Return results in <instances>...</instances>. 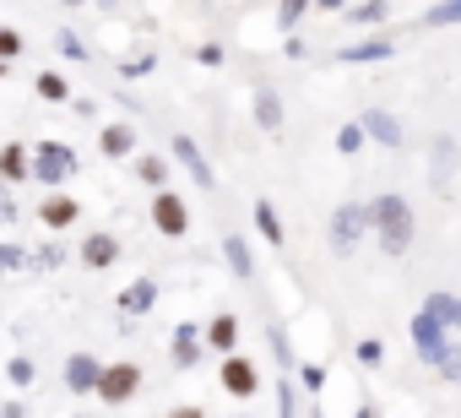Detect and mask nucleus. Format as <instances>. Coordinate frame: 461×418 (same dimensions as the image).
Wrapping results in <instances>:
<instances>
[{
    "label": "nucleus",
    "mask_w": 461,
    "mask_h": 418,
    "mask_svg": "<svg viewBox=\"0 0 461 418\" xmlns=\"http://www.w3.org/2000/svg\"><path fill=\"white\" fill-rule=\"evenodd\" d=\"M60 261H66V250H60V245H50V250L39 256V267H60Z\"/></svg>",
    "instance_id": "35"
},
{
    "label": "nucleus",
    "mask_w": 461,
    "mask_h": 418,
    "mask_svg": "<svg viewBox=\"0 0 461 418\" xmlns=\"http://www.w3.org/2000/svg\"><path fill=\"white\" fill-rule=\"evenodd\" d=\"M33 375H39V369H33V359H23V353L6 364V380H12V386H23V391L33 386Z\"/></svg>",
    "instance_id": "26"
},
{
    "label": "nucleus",
    "mask_w": 461,
    "mask_h": 418,
    "mask_svg": "<svg viewBox=\"0 0 461 418\" xmlns=\"http://www.w3.org/2000/svg\"><path fill=\"white\" fill-rule=\"evenodd\" d=\"M206 342H212L217 353H234V342H240V321H234V315H217V321L206 326Z\"/></svg>",
    "instance_id": "16"
},
{
    "label": "nucleus",
    "mask_w": 461,
    "mask_h": 418,
    "mask_svg": "<svg viewBox=\"0 0 461 418\" xmlns=\"http://www.w3.org/2000/svg\"><path fill=\"white\" fill-rule=\"evenodd\" d=\"M412 342H418V359H423V364H439V359L450 353L445 326H439V321H429V315H418V321H412Z\"/></svg>",
    "instance_id": "6"
},
{
    "label": "nucleus",
    "mask_w": 461,
    "mask_h": 418,
    "mask_svg": "<svg viewBox=\"0 0 461 418\" xmlns=\"http://www.w3.org/2000/svg\"><path fill=\"white\" fill-rule=\"evenodd\" d=\"M39 218H44V229H55V234H60V229H71V223L82 218V206H77L71 195H60V190H50V195L39 201Z\"/></svg>",
    "instance_id": "8"
},
{
    "label": "nucleus",
    "mask_w": 461,
    "mask_h": 418,
    "mask_svg": "<svg viewBox=\"0 0 461 418\" xmlns=\"http://www.w3.org/2000/svg\"><path fill=\"white\" fill-rule=\"evenodd\" d=\"M195 359H201V332L185 321V326H174V364H179V369H190Z\"/></svg>",
    "instance_id": "15"
},
{
    "label": "nucleus",
    "mask_w": 461,
    "mask_h": 418,
    "mask_svg": "<svg viewBox=\"0 0 461 418\" xmlns=\"http://www.w3.org/2000/svg\"><path fill=\"white\" fill-rule=\"evenodd\" d=\"M152 229L168 234V240H179L190 229V213H185V201L174 190H158V201H152Z\"/></svg>",
    "instance_id": "5"
},
{
    "label": "nucleus",
    "mask_w": 461,
    "mask_h": 418,
    "mask_svg": "<svg viewBox=\"0 0 461 418\" xmlns=\"http://www.w3.org/2000/svg\"><path fill=\"white\" fill-rule=\"evenodd\" d=\"M222 250H228V267H234L240 277H250V272H256V267H250V250H245V240H234V234H228V240H222Z\"/></svg>",
    "instance_id": "23"
},
{
    "label": "nucleus",
    "mask_w": 461,
    "mask_h": 418,
    "mask_svg": "<svg viewBox=\"0 0 461 418\" xmlns=\"http://www.w3.org/2000/svg\"><path fill=\"white\" fill-rule=\"evenodd\" d=\"M369 223L380 229L385 256H402V250L412 245V213H407V201H402V195H380V201L369 206Z\"/></svg>",
    "instance_id": "1"
},
{
    "label": "nucleus",
    "mask_w": 461,
    "mask_h": 418,
    "mask_svg": "<svg viewBox=\"0 0 461 418\" xmlns=\"http://www.w3.org/2000/svg\"><path fill=\"white\" fill-rule=\"evenodd\" d=\"M256 223H261V234H267L272 245H283V223H277V206H272V201H256Z\"/></svg>",
    "instance_id": "22"
},
{
    "label": "nucleus",
    "mask_w": 461,
    "mask_h": 418,
    "mask_svg": "<svg viewBox=\"0 0 461 418\" xmlns=\"http://www.w3.org/2000/svg\"><path fill=\"white\" fill-rule=\"evenodd\" d=\"M98 147H104V158H131L136 131H131V125H104V131H98Z\"/></svg>",
    "instance_id": "14"
},
{
    "label": "nucleus",
    "mask_w": 461,
    "mask_h": 418,
    "mask_svg": "<svg viewBox=\"0 0 461 418\" xmlns=\"http://www.w3.org/2000/svg\"><path fill=\"white\" fill-rule=\"evenodd\" d=\"M77 256H82V267L104 272V267H114V261H120V240H114V234H87Z\"/></svg>",
    "instance_id": "10"
},
{
    "label": "nucleus",
    "mask_w": 461,
    "mask_h": 418,
    "mask_svg": "<svg viewBox=\"0 0 461 418\" xmlns=\"http://www.w3.org/2000/svg\"><path fill=\"white\" fill-rule=\"evenodd\" d=\"M364 131H369L375 141H385V147H396V141H402V125H396L385 109H369V114H364Z\"/></svg>",
    "instance_id": "17"
},
{
    "label": "nucleus",
    "mask_w": 461,
    "mask_h": 418,
    "mask_svg": "<svg viewBox=\"0 0 461 418\" xmlns=\"http://www.w3.org/2000/svg\"><path fill=\"white\" fill-rule=\"evenodd\" d=\"M98 375H104V364H98L93 353H71V359H66V391L87 396V391H98Z\"/></svg>",
    "instance_id": "7"
},
{
    "label": "nucleus",
    "mask_w": 461,
    "mask_h": 418,
    "mask_svg": "<svg viewBox=\"0 0 461 418\" xmlns=\"http://www.w3.org/2000/svg\"><path fill=\"white\" fill-rule=\"evenodd\" d=\"M0 77H6V66H0Z\"/></svg>",
    "instance_id": "37"
},
{
    "label": "nucleus",
    "mask_w": 461,
    "mask_h": 418,
    "mask_svg": "<svg viewBox=\"0 0 461 418\" xmlns=\"http://www.w3.org/2000/svg\"><path fill=\"white\" fill-rule=\"evenodd\" d=\"M55 44H60V55H71V60H82V55H87V50H82V39H77V33H60V39H55Z\"/></svg>",
    "instance_id": "31"
},
{
    "label": "nucleus",
    "mask_w": 461,
    "mask_h": 418,
    "mask_svg": "<svg viewBox=\"0 0 461 418\" xmlns=\"http://www.w3.org/2000/svg\"><path fill=\"white\" fill-rule=\"evenodd\" d=\"M450 174H456V141L439 136L434 141V179H450Z\"/></svg>",
    "instance_id": "21"
},
{
    "label": "nucleus",
    "mask_w": 461,
    "mask_h": 418,
    "mask_svg": "<svg viewBox=\"0 0 461 418\" xmlns=\"http://www.w3.org/2000/svg\"><path fill=\"white\" fill-rule=\"evenodd\" d=\"M174 158L195 174V185H206V190H212V168H206V158H201V147H195L190 136H174Z\"/></svg>",
    "instance_id": "13"
},
{
    "label": "nucleus",
    "mask_w": 461,
    "mask_h": 418,
    "mask_svg": "<svg viewBox=\"0 0 461 418\" xmlns=\"http://www.w3.org/2000/svg\"><path fill=\"white\" fill-rule=\"evenodd\" d=\"M385 17V6H353V23H380Z\"/></svg>",
    "instance_id": "34"
},
{
    "label": "nucleus",
    "mask_w": 461,
    "mask_h": 418,
    "mask_svg": "<svg viewBox=\"0 0 461 418\" xmlns=\"http://www.w3.org/2000/svg\"><path fill=\"white\" fill-rule=\"evenodd\" d=\"M256 120H261L267 131H277V125H283V98H277L272 87H261V93H256Z\"/></svg>",
    "instance_id": "20"
},
{
    "label": "nucleus",
    "mask_w": 461,
    "mask_h": 418,
    "mask_svg": "<svg viewBox=\"0 0 461 418\" xmlns=\"http://www.w3.org/2000/svg\"><path fill=\"white\" fill-rule=\"evenodd\" d=\"M222 391H234V396H256V364L250 359H228L222 364Z\"/></svg>",
    "instance_id": "11"
},
{
    "label": "nucleus",
    "mask_w": 461,
    "mask_h": 418,
    "mask_svg": "<svg viewBox=\"0 0 461 418\" xmlns=\"http://www.w3.org/2000/svg\"><path fill=\"white\" fill-rule=\"evenodd\" d=\"M17 218H23V213H17V201L6 195V185H0V223H17Z\"/></svg>",
    "instance_id": "33"
},
{
    "label": "nucleus",
    "mask_w": 461,
    "mask_h": 418,
    "mask_svg": "<svg viewBox=\"0 0 461 418\" xmlns=\"http://www.w3.org/2000/svg\"><path fill=\"white\" fill-rule=\"evenodd\" d=\"M423 315H429V321H439V326H461V299H450V294H429Z\"/></svg>",
    "instance_id": "18"
},
{
    "label": "nucleus",
    "mask_w": 461,
    "mask_h": 418,
    "mask_svg": "<svg viewBox=\"0 0 461 418\" xmlns=\"http://www.w3.org/2000/svg\"><path fill=\"white\" fill-rule=\"evenodd\" d=\"M23 179H33V152L23 141H6L0 147V185H23Z\"/></svg>",
    "instance_id": "9"
},
{
    "label": "nucleus",
    "mask_w": 461,
    "mask_h": 418,
    "mask_svg": "<svg viewBox=\"0 0 461 418\" xmlns=\"http://www.w3.org/2000/svg\"><path fill=\"white\" fill-rule=\"evenodd\" d=\"M358 141H364L358 125H342V131H337V147H342V152H358Z\"/></svg>",
    "instance_id": "30"
},
{
    "label": "nucleus",
    "mask_w": 461,
    "mask_h": 418,
    "mask_svg": "<svg viewBox=\"0 0 461 418\" xmlns=\"http://www.w3.org/2000/svg\"><path fill=\"white\" fill-rule=\"evenodd\" d=\"M17 55H23V33L17 28H0V66L17 60Z\"/></svg>",
    "instance_id": "28"
},
{
    "label": "nucleus",
    "mask_w": 461,
    "mask_h": 418,
    "mask_svg": "<svg viewBox=\"0 0 461 418\" xmlns=\"http://www.w3.org/2000/svg\"><path fill=\"white\" fill-rule=\"evenodd\" d=\"M391 55V39H375V44H353L342 50V60H385Z\"/></svg>",
    "instance_id": "24"
},
{
    "label": "nucleus",
    "mask_w": 461,
    "mask_h": 418,
    "mask_svg": "<svg viewBox=\"0 0 461 418\" xmlns=\"http://www.w3.org/2000/svg\"><path fill=\"white\" fill-rule=\"evenodd\" d=\"M152 304H158V283H152V277H136V283L120 294V315H147Z\"/></svg>",
    "instance_id": "12"
},
{
    "label": "nucleus",
    "mask_w": 461,
    "mask_h": 418,
    "mask_svg": "<svg viewBox=\"0 0 461 418\" xmlns=\"http://www.w3.org/2000/svg\"><path fill=\"white\" fill-rule=\"evenodd\" d=\"M369 229V206H337V218H331V250H353Z\"/></svg>",
    "instance_id": "4"
},
{
    "label": "nucleus",
    "mask_w": 461,
    "mask_h": 418,
    "mask_svg": "<svg viewBox=\"0 0 461 418\" xmlns=\"http://www.w3.org/2000/svg\"><path fill=\"white\" fill-rule=\"evenodd\" d=\"M33 87H39V98H44V104H66V98H71V82H66L60 71H39V77H33Z\"/></svg>",
    "instance_id": "19"
},
{
    "label": "nucleus",
    "mask_w": 461,
    "mask_h": 418,
    "mask_svg": "<svg viewBox=\"0 0 461 418\" xmlns=\"http://www.w3.org/2000/svg\"><path fill=\"white\" fill-rule=\"evenodd\" d=\"M136 179L163 185V179H168V163H163V158H136Z\"/></svg>",
    "instance_id": "25"
},
{
    "label": "nucleus",
    "mask_w": 461,
    "mask_h": 418,
    "mask_svg": "<svg viewBox=\"0 0 461 418\" xmlns=\"http://www.w3.org/2000/svg\"><path fill=\"white\" fill-rule=\"evenodd\" d=\"M28 267V250L23 245H0V277H12V272H23Z\"/></svg>",
    "instance_id": "27"
},
{
    "label": "nucleus",
    "mask_w": 461,
    "mask_h": 418,
    "mask_svg": "<svg viewBox=\"0 0 461 418\" xmlns=\"http://www.w3.org/2000/svg\"><path fill=\"white\" fill-rule=\"evenodd\" d=\"M136 391H141V369H136L131 359H120V364H104V375H98V396H104L109 407L131 402Z\"/></svg>",
    "instance_id": "3"
},
{
    "label": "nucleus",
    "mask_w": 461,
    "mask_h": 418,
    "mask_svg": "<svg viewBox=\"0 0 461 418\" xmlns=\"http://www.w3.org/2000/svg\"><path fill=\"white\" fill-rule=\"evenodd\" d=\"M168 418H201V407H174Z\"/></svg>",
    "instance_id": "36"
},
{
    "label": "nucleus",
    "mask_w": 461,
    "mask_h": 418,
    "mask_svg": "<svg viewBox=\"0 0 461 418\" xmlns=\"http://www.w3.org/2000/svg\"><path fill=\"white\" fill-rule=\"evenodd\" d=\"M429 23L445 28V23H461V0H450V6H429Z\"/></svg>",
    "instance_id": "29"
},
{
    "label": "nucleus",
    "mask_w": 461,
    "mask_h": 418,
    "mask_svg": "<svg viewBox=\"0 0 461 418\" xmlns=\"http://www.w3.org/2000/svg\"><path fill=\"white\" fill-rule=\"evenodd\" d=\"M33 152V179L39 185H50V190H60L71 174H77V147H66V141H39V147H28Z\"/></svg>",
    "instance_id": "2"
},
{
    "label": "nucleus",
    "mask_w": 461,
    "mask_h": 418,
    "mask_svg": "<svg viewBox=\"0 0 461 418\" xmlns=\"http://www.w3.org/2000/svg\"><path fill=\"white\" fill-rule=\"evenodd\" d=\"M439 375H445V380H461V353H456V348L439 359Z\"/></svg>",
    "instance_id": "32"
}]
</instances>
